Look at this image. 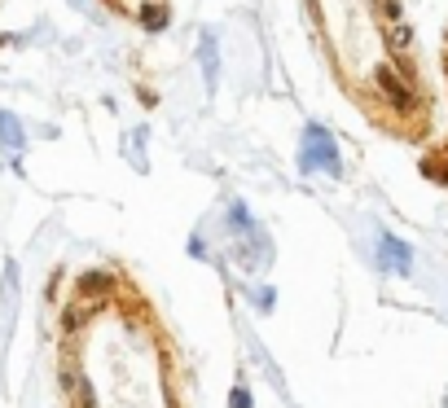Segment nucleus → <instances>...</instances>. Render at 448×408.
I'll list each match as a JSON object with an SVG mask.
<instances>
[{
    "instance_id": "f03ea898",
    "label": "nucleus",
    "mask_w": 448,
    "mask_h": 408,
    "mask_svg": "<svg viewBox=\"0 0 448 408\" xmlns=\"http://www.w3.org/2000/svg\"><path fill=\"white\" fill-rule=\"evenodd\" d=\"M378 83L387 88V97H391L396 110H413V97H409V88H405L400 79H396V70H391V66H378Z\"/></svg>"
},
{
    "instance_id": "f257e3e1",
    "label": "nucleus",
    "mask_w": 448,
    "mask_h": 408,
    "mask_svg": "<svg viewBox=\"0 0 448 408\" xmlns=\"http://www.w3.org/2000/svg\"><path fill=\"white\" fill-rule=\"evenodd\" d=\"M110 5L119 9V14L137 18L141 27H150V31H159V27H163V18H167L163 0H110Z\"/></svg>"
}]
</instances>
